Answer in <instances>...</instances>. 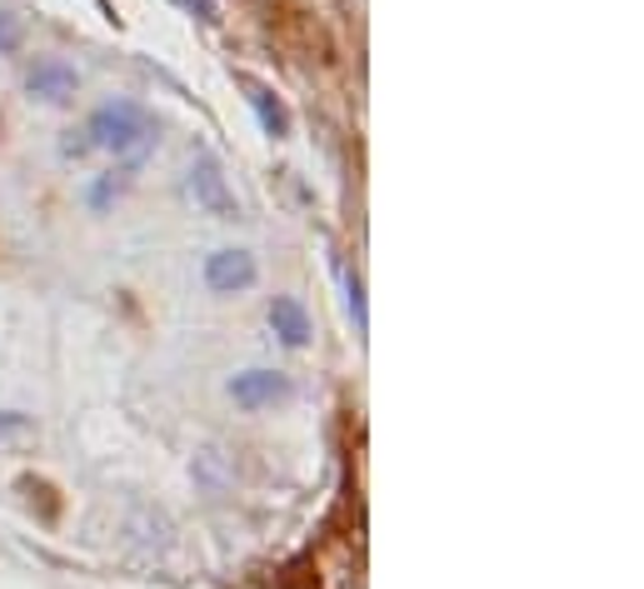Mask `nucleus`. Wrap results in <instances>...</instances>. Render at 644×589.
Returning a JSON list of instances; mask_svg holds the SVG:
<instances>
[{
	"label": "nucleus",
	"mask_w": 644,
	"mask_h": 589,
	"mask_svg": "<svg viewBox=\"0 0 644 589\" xmlns=\"http://www.w3.org/2000/svg\"><path fill=\"white\" fill-rule=\"evenodd\" d=\"M86 135H90L96 151H110L125 170H135V165L155 151V115L145 105H135V100L115 96V100H106V105L90 110Z\"/></svg>",
	"instance_id": "f257e3e1"
},
{
	"label": "nucleus",
	"mask_w": 644,
	"mask_h": 589,
	"mask_svg": "<svg viewBox=\"0 0 644 589\" xmlns=\"http://www.w3.org/2000/svg\"><path fill=\"white\" fill-rule=\"evenodd\" d=\"M186 200L210 220H241V200H235V190H230V180H225L215 155H196V160H190Z\"/></svg>",
	"instance_id": "f03ea898"
},
{
	"label": "nucleus",
	"mask_w": 644,
	"mask_h": 589,
	"mask_svg": "<svg viewBox=\"0 0 644 589\" xmlns=\"http://www.w3.org/2000/svg\"><path fill=\"white\" fill-rule=\"evenodd\" d=\"M255 280H260V260H255L251 251H235V245H225V251L206 255V285L215 294H245Z\"/></svg>",
	"instance_id": "7ed1b4c3"
},
{
	"label": "nucleus",
	"mask_w": 644,
	"mask_h": 589,
	"mask_svg": "<svg viewBox=\"0 0 644 589\" xmlns=\"http://www.w3.org/2000/svg\"><path fill=\"white\" fill-rule=\"evenodd\" d=\"M230 400L241 404V410H270V404H280V400H290V375H280V370H241V375H230Z\"/></svg>",
	"instance_id": "20e7f679"
},
{
	"label": "nucleus",
	"mask_w": 644,
	"mask_h": 589,
	"mask_svg": "<svg viewBox=\"0 0 644 589\" xmlns=\"http://www.w3.org/2000/svg\"><path fill=\"white\" fill-rule=\"evenodd\" d=\"M76 90H80V70L70 66V60H55V55H45V60H35V66L25 70V96H31V100H45V105H66Z\"/></svg>",
	"instance_id": "39448f33"
},
{
	"label": "nucleus",
	"mask_w": 644,
	"mask_h": 589,
	"mask_svg": "<svg viewBox=\"0 0 644 589\" xmlns=\"http://www.w3.org/2000/svg\"><path fill=\"white\" fill-rule=\"evenodd\" d=\"M270 330H275V340H280V345H290V349H306L310 335H315L310 310L300 305L296 294H275V300H270Z\"/></svg>",
	"instance_id": "423d86ee"
},
{
	"label": "nucleus",
	"mask_w": 644,
	"mask_h": 589,
	"mask_svg": "<svg viewBox=\"0 0 644 589\" xmlns=\"http://www.w3.org/2000/svg\"><path fill=\"white\" fill-rule=\"evenodd\" d=\"M245 90H251V110L255 115H260V125H265V135H270V141H285V135H290V110L280 105V100L270 96V90L260 86V80H245Z\"/></svg>",
	"instance_id": "0eeeda50"
},
{
	"label": "nucleus",
	"mask_w": 644,
	"mask_h": 589,
	"mask_svg": "<svg viewBox=\"0 0 644 589\" xmlns=\"http://www.w3.org/2000/svg\"><path fill=\"white\" fill-rule=\"evenodd\" d=\"M31 430L35 425L21 415V410H0V445H5V440H25Z\"/></svg>",
	"instance_id": "6e6552de"
},
{
	"label": "nucleus",
	"mask_w": 644,
	"mask_h": 589,
	"mask_svg": "<svg viewBox=\"0 0 644 589\" xmlns=\"http://www.w3.org/2000/svg\"><path fill=\"white\" fill-rule=\"evenodd\" d=\"M349 310H355V325H360V330H370V315H365V285H360V275H355V270H349Z\"/></svg>",
	"instance_id": "1a4fd4ad"
},
{
	"label": "nucleus",
	"mask_w": 644,
	"mask_h": 589,
	"mask_svg": "<svg viewBox=\"0 0 644 589\" xmlns=\"http://www.w3.org/2000/svg\"><path fill=\"white\" fill-rule=\"evenodd\" d=\"M21 51V25L11 15H0V55H15Z\"/></svg>",
	"instance_id": "9d476101"
},
{
	"label": "nucleus",
	"mask_w": 644,
	"mask_h": 589,
	"mask_svg": "<svg viewBox=\"0 0 644 589\" xmlns=\"http://www.w3.org/2000/svg\"><path fill=\"white\" fill-rule=\"evenodd\" d=\"M96 145H90V135L86 131H70L66 141H60V155H70V160H80V155H90Z\"/></svg>",
	"instance_id": "9b49d317"
},
{
	"label": "nucleus",
	"mask_w": 644,
	"mask_h": 589,
	"mask_svg": "<svg viewBox=\"0 0 644 589\" xmlns=\"http://www.w3.org/2000/svg\"><path fill=\"white\" fill-rule=\"evenodd\" d=\"M186 5H190V11H200L206 21H215V0H186Z\"/></svg>",
	"instance_id": "f8f14e48"
}]
</instances>
